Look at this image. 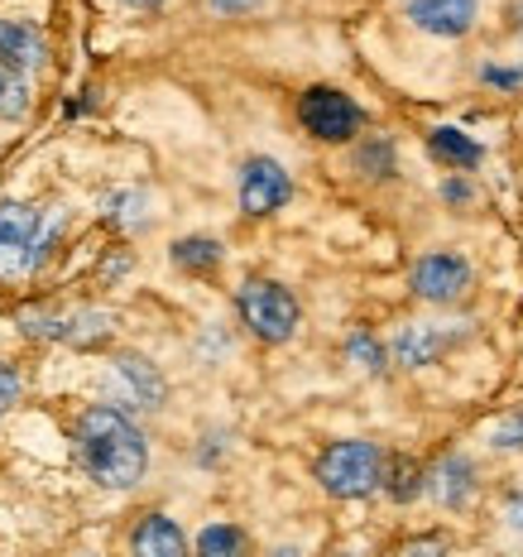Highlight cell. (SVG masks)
Segmentation results:
<instances>
[{
  "mask_svg": "<svg viewBox=\"0 0 523 557\" xmlns=\"http://www.w3.org/2000/svg\"><path fill=\"white\" fill-rule=\"evenodd\" d=\"M130 553L135 557H192L183 529L173 524L169 515H145L130 533Z\"/></svg>",
  "mask_w": 523,
  "mask_h": 557,
  "instance_id": "12",
  "label": "cell"
},
{
  "mask_svg": "<svg viewBox=\"0 0 523 557\" xmlns=\"http://www.w3.org/2000/svg\"><path fill=\"white\" fill-rule=\"evenodd\" d=\"M379 475H385V457H379L375 443H360V437H346V443H332L317 457V481L322 491L336 495V500H360V495L379 491Z\"/></svg>",
  "mask_w": 523,
  "mask_h": 557,
  "instance_id": "2",
  "label": "cell"
},
{
  "mask_svg": "<svg viewBox=\"0 0 523 557\" xmlns=\"http://www.w3.org/2000/svg\"><path fill=\"white\" fill-rule=\"evenodd\" d=\"M20 389H25V380H20V370L15 366H5L0 361V413L10 409V404L20 399Z\"/></svg>",
  "mask_w": 523,
  "mask_h": 557,
  "instance_id": "22",
  "label": "cell"
},
{
  "mask_svg": "<svg viewBox=\"0 0 523 557\" xmlns=\"http://www.w3.org/2000/svg\"><path fill=\"white\" fill-rule=\"evenodd\" d=\"M379 485H385V491H389L399 505H409V500H418V491H423V467H418V461H409V457H399L385 475H379Z\"/></svg>",
  "mask_w": 523,
  "mask_h": 557,
  "instance_id": "18",
  "label": "cell"
},
{
  "mask_svg": "<svg viewBox=\"0 0 523 557\" xmlns=\"http://www.w3.org/2000/svg\"><path fill=\"white\" fill-rule=\"evenodd\" d=\"M403 557H451V543L441 539V533H423V539H413Z\"/></svg>",
  "mask_w": 523,
  "mask_h": 557,
  "instance_id": "21",
  "label": "cell"
},
{
  "mask_svg": "<svg viewBox=\"0 0 523 557\" xmlns=\"http://www.w3.org/2000/svg\"><path fill=\"white\" fill-rule=\"evenodd\" d=\"M173 264H178V270H192V274H207L221 264V246L212 236H188L173 246Z\"/></svg>",
  "mask_w": 523,
  "mask_h": 557,
  "instance_id": "17",
  "label": "cell"
},
{
  "mask_svg": "<svg viewBox=\"0 0 523 557\" xmlns=\"http://www.w3.org/2000/svg\"><path fill=\"white\" fill-rule=\"evenodd\" d=\"M471 288V264L457 250H433L413 264V294L427 304H457Z\"/></svg>",
  "mask_w": 523,
  "mask_h": 557,
  "instance_id": "7",
  "label": "cell"
},
{
  "mask_svg": "<svg viewBox=\"0 0 523 557\" xmlns=\"http://www.w3.org/2000/svg\"><path fill=\"white\" fill-rule=\"evenodd\" d=\"M409 20L437 39H461L475 25V0H409Z\"/></svg>",
  "mask_w": 523,
  "mask_h": 557,
  "instance_id": "10",
  "label": "cell"
},
{
  "mask_svg": "<svg viewBox=\"0 0 523 557\" xmlns=\"http://www.w3.org/2000/svg\"><path fill=\"white\" fill-rule=\"evenodd\" d=\"M481 77L495 87H523V67H485Z\"/></svg>",
  "mask_w": 523,
  "mask_h": 557,
  "instance_id": "24",
  "label": "cell"
},
{
  "mask_svg": "<svg viewBox=\"0 0 523 557\" xmlns=\"http://www.w3.org/2000/svg\"><path fill=\"white\" fill-rule=\"evenodd\" d=\"M115 375H121L125 385H130V394H135L139 409H159V404H164V375H159V370L149 366L145 356H135V351L115 356Z\"/></svg>",
  "mask_w": 523,
  "mask_h": 557,
  "instance_id": "13",
  "label": "cell"
},
{
  "mask_svg": "<svg viewBox=\"0 0 523 557\" xmlns=\"http://www.w3.org/2000/svg\"><path fill=\"white\" fill-rule=\"evenodd\" d=\"M427 149H433L441 164H451V169H475L481 164V154H485V149L475 145L466 131H457V125H437V131L427 135Z\"/></svg>",
  "mask_w": 523,
  "mask_h": 557,
  "instance_id": "15",
  "label": "cell"
},
{
  "mask_svg": "<svg viewBox=\"0 0 523 557\" xmlns=\"http://www.w3.org/2000/svg\"><path fill=\"white\" fill-rule=\"evenodd\" d=\"M274 557H298V553H294V548H278V553H274Z\"/></svg>",
  "mask_w": 523,
  "mask_h": 557,
  "instance_id": "28",
  "label": "cell"
},
{
  "mask_svg": "<svg viewBox=\"0 0 523 557\" xmlns=\"http://www.w3.org/2000/svg\"><path fill=\"white\" fill-rule=\"evenodd\" d=\"M197 557H250V539L236 524H207L197 533Z\"/></svg>",
  "mask_w": 523,
  "mask_h": 557,
  "instance_id": "16",
  "label": "cell"
},
{
  "mask_svg": "<svg viewBox=\"0 0 523 557\" xmlns=\"http://www.w3.org/2000/svg\"><path fill=\"white\" fill-rule=\"evenodd\" d=\"M427 481H433V495L447 509H461L471 500V491H475V471H471L466 457H441V467L427 475Z\"/></svg>",
  "mask_w": 523,
  "mask_h": 557,
  "instance_id": "14",
  "label": "cell"
},
{
  "mask_svg": "<svg viewBox=\"0 0 523 557\" xmlns=\"http://www.w3.org/2000/svg\"><path fill=\"white\" fill-rule=\"evenodd\" d=\"M125 5H135V10H154V5H164V0H125Z\"/></svg>",
  "mask_w": 523,
  "mask_h": 557,
  "instance_id": "27",
  "label": "cell"
},
{
  "mask_svg": "<svg viewBox=\"0 0 523 557\" xmlns=\"http://www.w3.org/2000/svg\"><path fill=\"white\" fill-rule=\"evenodd\" d=\"M53 231L25 202H0V274H29L49 255Z\"/></svg>",
  "mask_w": 523,
  "mask_h": 557,
  "instance_id": "4",
  "label": "cell"
},
{
  "mask_svg": "<svg viewBox=\"0 0 523 557\" xmlns=\"http://www.w3.org/2000/svg\"><path fill=\"white\" fill-rule=\"evenodd\" d=\"M20 327L43 342H67V346H101L111 336V318L97 308H29L20 312Z\"/></svg>",
  "mask_w": 523,
  "mask_h": 557,
  "instance_id": "5",
  "label": "cell"
},
{
  "mask_svg": "<svg viewBox=\"0 0 523 557\" xmlns=\"http://www.w3.org/2000/svg\"><path fill=\"white\" fill-rule=\"evenodd\" d=\"M29 111V83L10 67H0V115H25Z\"/></svg>",
  "mask_w": 523,
  "mask_h": 557,
  "instance_id": "20",
  "label": "cell"
},
{
  "mask_svg": "<svg viewBox=\"0 0 523 557\" xmlns=\"http://www.w3.org/2000/svg\"><path fill=\"white\" fill-rule=\"evenodd\" d=\"M505 519H509V524H514V529H523V491H519V495H509Z\"/></svg>",
  "mask_w": 523,
  "mask_h": 557,
  "instance_id": "25",
  "label": "cell"
},
{
  "mask_svg": "<svg viewBox=\"0 0 523 557\" xmlns=\"http://www.w3.org/2000/svg\"><path fill=\"white\" fill-rule=\"evenodd\" d=\"M43 58H49V44L39 29L25 20H0V67L25 77L34 67H43Z\"/></svg>",
  "mask_w": 523,
  "mask_h": 557,
  "instance_id": "11",
  "label": "cell"
},
{
  "mask_svg": "<svg viewBox=\"0 0 523 557\" xmlns=\"http://www.w3.org/2000/svg\"><path fill=\"white\" fill-rule=\"evenodd\" d=\"M346 356H351V366L370 370V375H379V370H385V346H379L370 332H356L351 342H346Z\"/></svg>",
  "mask_w": 523,
  "mask_h": 557,
  "instance_id": "19",
  "label": "cell"
},
{
  "mask_svg": "<svg viewBox=\"0 0 523 557\" xmlns=\"http://www.w3.org/2000/svg\"><path fill=\"white\" fill-rule=\"evenodd\" d=\"M298 121L312 139H327V145H346L360 131V107L346 91L336 87H308L298 101Z\"/></svg>",
  "mask_w": 523,
  "mask_h": 557,
  "instance_id": "6",
  "label": "cell"
},
{
  "mask_svg": "<svg viewBox=\"0 0 523 557\" xmlns=\"http://www.w3.org/2000/svg\"><path fill=\"white\" fill-rule=\"evenodd\" d=\"M236 308H240V318H246V327L260 336V342H288V336L298 332V298L288 294L284 284H274V278H246L240 284V294H236Z\"/></svg>",
  "mask_w": 523,
  "mask_h": 557,
  "instance_id": "3",
  "label": "cell"
},
{
  "mask_svg": "<svg viewBox=\"0 0 523 557\" xmlns=\"http://www.w3.org/2000/svg\"><path fill=\"white\" fill-rule=\"evenodd\" d=\"M221 10H250V5H260V0H216Z\"/></svg>",
  "mask_w": 523,
  "mask_h": 557,
  "instance_id": "26",
  "label": "cell"
},
{
  "mask_svg": "<svg viewBox=\"0 0 523 557\" xmlns=\"http://www.w3.org/2000/svg\"><path fill=\"white\" fill-rule=\"evenodd\" d=\"M495 447H505V451H514V447H523V413H514V418H505V423L495 428Z\"/></svg>",
  "mask_w": 523,
  "mask_h": 557,
  "instance_id": "23",
  "label": "cell"
},
{
  "mask_svg": "<svg viewBox=\"0 0 523 557\" xmlns=\"http://www.w3.org/2000/svg\"><path fill=\"white\" fill-rule=\"evenodd\" d=\"M457 342H461V332H441V327H427V322H413V327L394 332L389 351H394V361L399 366L423 370V366H433L437 356H447Z\"/></svg>",
  "mask_w": 523,
  "mask_h": 557,
  "instance_id": "9",
  "label": "cell"
},
{
  "mask_svg": "<svg viewBox=\"0 0 523 557\" xmlns=\"http://www.w3.org/2000/svg\"><path fill=\"white\" fill-rule=\"evenodd\" d=\"M288 193H294V183H288L284 164H274V159H264V154L240 164V207H246L250 216H274L278 207L288 202Z\"/></svg>",
  "mask_w": 523,
  "mask_h": 557,
  "instance_id": "8",
  "label": "cell"
},
{
  "mask_svg": "<svg viewBox=\"0 0 523 557\" xmlns=\"http://www.w3.org/2000/svg\"><path fill=\"white\" fill-rule=\"evenodd\" d=\"M73 443H77V457H83L87 475L97 485H107V491H130L149 467L145 433L121 409H111V404H97V409H87L77 418Z\"/></svg>",
  "mask_w": 523,
  "mask_h": 557,
  "instance_id": "1",
  "label": "cell"
}]
</instances>
